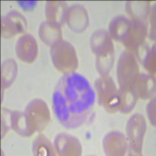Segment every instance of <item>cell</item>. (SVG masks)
<instances>
[{
  "label": "cell",
  "mask_w": 156,
  "mask_h": 156,
  "mask_svg": "<svg viewBox=\"0 0 156 156\" xmlns=\"http://www.w3.org/2000/svg\"><path fill=\"white\" fill-rule=\"evenodd\" d=\"M95 102V92L80 73L70 72L58 80L52 94L55 116L62 126L73 129L81 126Z\"/></svg>",
  "instance_id": "obj_1"
},
{
  "label": "cell",
  "mask_w": 156,
  "mask_h": 156,
  "mask_svg": "<svg viewBox=\"0 0 156 156\" xmlns=\"http://www.w3.org/2000/svg\"><path fill=\"white\" fill-rule=\"evenodd\" d=\"M109 29L114 39L122 42L132 51L141 46L147 34V27L144 22L137 19L129 20L124 16H118L112 20Z\"/></svg>",
  "instance_id": "obj_2"
},
{
  "label": "cell",
  "mask_w": 156,
  "mask_h": 156,
  "mask_svg": "<svg viewBox=\"0 0 156 156\" xmlns=\"http://www.w3.org/2000/svg\"><path fill=\"white\" fill-rule=\"evenodd\" d=\"M90 45L96 55V66L102 76L108 75L113 65L114 48L108 33L98 30L90 38Z\"/></svg>",
  "instance_id": "obj_3"
},
{
  "label": "cell",
  "mask_w": 156,
  "mask_h": 156,
  "mask_svg": "<svg viewBox=\"0 0 156 156\" xmlns=\"http://www.w3.org/2000/svg\"><path fill=\"white\" fill-rule=\"evenodd\" d=\"M98 101L109 112H116L120 106V94L113 80L108 75L102 76L95 82Z\"/></svg>",
  "instance_id": "obj_4"
},
{
  "label": "cell",
  "mask_w": 156,
  "mask_h": 156,
  "mask_svg": "<svg viewBox=\"0 0 156 156\" xmlns=\"http://www.w3.org/2000/svg\"><path fill=\"white\" fill-rule=\"evenodd\" d=\"M52 62L58 70L67 73L77 67V58L73 45L65 41L52 44L51 48Z\"/></svg>",
  "instance_id": "obj_5"
},
{
  "label": "cell",
  "mask_w": 156,
  "mask_h": 156,
  "mask_svg": "<svg viewBox=\"0 0 156 156\" xmlns=\"http://www.w3.org/2000/svg\"><path fill=\"white\" fill-rule=\"evenodd\" d=\"M138 75V66L133 55L127 51H123L121 54L117 67L119 90L133 89Z\"/></svg>",
  "instance_id": "obj_6"
},
{
  "label": "cell",
  "mask_w": 156,
  "mask_h": 156,
  "mask_svg": "<svg viewBox=\"0 0 156 156\" xmlns=\"http://www.w3.org/2000/svg\"><path fill=\"white\" fill-rule=\"evenodd\" d=\"M146 129L145 119L142 115L136 114L129 119L127 122L126 132L130 150L134 154H141L142 141Z\"/></svg>",
  "instance_id": "obj_7"
},
{
  "label": "cell",
  "mask_w": 156,
  "mask_h": 156,
  "mask_svg": "<svg viewBox=\"0 0 156 156\" xmlns=\"http://www.w3.org/2000/svg\"><path fill=\"white\" fill-rule=\"evenodd\" d=\"M25 114L37 131L42 130L49 121L48 106L42 100L35 99L32 101L26 108Z\"/></svg>",
  "instance_id": "obj_8"
},
{
  "label": "cell",
  "mask_w": 156,
  "mask_h": 156,
  "mask_svg": "<svg viewBox=\"0 0 156 156\" xmlns=\"http://www.w3.org/2000/svg\"><path fill=\"white\" fill-rule=\"evenodd\" d=\"M26 20L20 12L12 11L2 17V37H10L16 34L22 33L26 30Z\"/></svg>",
  "instance_id": "obj_9"
},
{
  "label": "cell",
  "mask_w": 156,
  "mask_h": 156,
  "mask_svg": "<svg viewBox=\"0 0 156 156\" xmlns=\"http://www.w3.org/2000/svg\"><path fill=\"white\" fill-rule=\"evenodd\" d=\"M16 51L20 60L30 62L34 60L37 53V42L30 34H26L18 40Z\"/></svg>",
  "instance_id": "obj_10"
},
{
  "label": "cell",
  "mask_w": 156,
  "mask_h": 156,
  "mask_svg": "<svg viewBox=\"0 0 156 156\" xmlns=\"http://www.w3.org/2000/svg\"><path fill=\"white\" fill-rule=\"evenodd\" d=\"M55 147L59 154H80L81 146L78 140L67 133H59L55 137Z\"/></svg>",
  "instance_id": "obj_11"
},
{
  "label": "cell",
  "mask_w": 156,
  "mask_h": 156,
  "mask_svg": "<svg viewBox=\"0 0 156 156\" xmlns=\"http://www.w3.org/2000/svg\"><path fill=\"white\" fill-rule=\"evenodd\" d=\"M154 77L146 74H139L133 86V90L136 98H147L154 92Z\"/></svg>",
  "instance_id": "obj_12"
},
{
  "label": "cell",
  "mask_w": 156,
  "mask_h": 156,
  "mask_svg": "<svg viewBox=\"0 0 156 156\" xmlns=\"http://www.w3.org/2000/svg\"><path fill=\"white\" fill-rule=\"evenodd\" d=\"M10 121L12 129H14L15 131L19 134L30 136L35 131V129L25 113L12 112L10 116Z\"/></svg>",
  "instance_id": "obj_13"
},
{
  "label": "cell",
  "mask_w": 156,
  "mask_h": 156,
  "mask_svg": "<svg viewBox=\"0 0 156 156\" xmlns=\"http://www.w3.org/2000/svg\"><path fill=\"white\" fill-rule=\"evenodd\" d=\"M66 4L65 2H46L45 13L48 21L60 25L66 19Z\"/></svg>",
  "instance_id": "obj_14"
},
{
  "label": "cell",
  "mask_w": 156,
  "mask_h": 156,
  "mask_svg": "<svg viewBox=\"0 0 156 156\" xmlns=\"http://www.w3.org/2000/svg\"><path fill=\"white\" fill-rule=\"evenodd\" d=\"M40 38L46 44H54L60 41V25L48 21L41 24L39 30Z\"/></svg>",
  "instance_id": "obj_15"
},
{
  "label": "cell",
  "mask_w": 156,
  "mask_h": 156,
  "mask_svg": "<svg viewBox=\"0 0 156 156\" xmlns=\"http://www.w3.org/2000/svg\"><path fill=\"white\" fill-rule=\"evenodd\" d=\"M113 142L105 141L104 140V147L107 154H124L126 149V142L123 134L119 132H112L108 133Z\"/></svg>",
  "instance_id": "obj_16"
},
{
  "label": "cell",
  "mask_w": 156,
  "mask_h": 156,
  "mask_svg": "<svg viewBox=\"0 0 156 156\" xmlns=\"http://www.w3.org/2000/svg\"><path fill=\"white\" fill-rule=\"evenodd\" d=\"M52 145L43 135H39L34 142L33 151L36 155H51L52 153Z\"/></svg>",
  "instance_id": "obj_17"
},
{
  "label": "cell",
  "mask_w": 156,
  "mask_h": 156,
  "mask_svg": "<svg viewBox=\"0 0 156 156\" xmlns=\"http://www.w3.org/2000/svg\"><path fill=\"white\" fill-rule=\"evenodd\" d=\"M36 2H19V4L21 5V7L24 9V10H30L35 6Z\"/></svg>",
  "instance_id": "obj_18"
}]
</instances>
